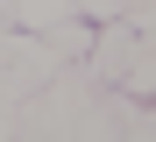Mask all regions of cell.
<instances>
[{
	"label": "cell",
	"instance_id": "2",
	"mask_svg": "<svg viewBox=\"0 0 156 142\" xmlns=\"http://www.w3.org/2000/svg\"><path fill=\"white\" fill-rule=\"evenodd\" d=\"M7 7H14V28H50L71 14V0H7Z\"/></svg>",
	"mask_w": 156,
	"mask_h": 142
},
{
	"label": "cell",
	"instance_id": "1",
	"mask_svg": "<svg viewBox=\"0 0 156 142\" xmlns=\"http://www.w3.org/2000/svg\"><path fill=\"white\" fill-rule=\"evenodd\" d=\"M36 36L57 50V57H85V43H92V28L78 21V14H64V21H50V28H36Z\"/></svg>",
	"mask_w": 156,
	"mask_h": 142
},
{
	"label": "cell",
	"instance_id": "4",
	"mask_svg": "<svg viewBox=\"0 0 156 142\" xmlns=\"http://www.w3.org/2000/svg\"><path fill=\"white\" fill-rule=\"evenodd\" d=\"M0 28H14V7H7V0H0Z\"/></svg>",
	"mask_w": 156,
	"mask_h": 142
},
{
	"label": "cell",
	"instance_id": "3",
	"mask_svg": "<svg viewBox=\"0 0 156 142\" xmlns=\"http://www.w3.org/2000/svg\"><path fill=\"white\" fill-rule=\"evenodd\" d=\"M71 14H85V21H114L121 0H71Z\"/></svg>",
	"mask_w": 156,
	"mask_h": 142
}]
</instances>
